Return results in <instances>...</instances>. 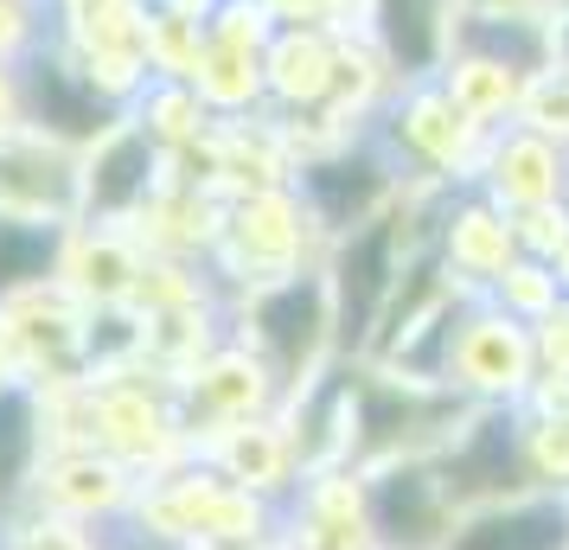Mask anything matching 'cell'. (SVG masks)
Listing matches in <instances>:
<instances>
[{"label": "cell", "instance_id": "6da1fadb", "mask_svg": "<svg viewBox=\"0 0 569 550\" xmlns=\"http://www.w3.org/2000/svg\"><path fill=\"white\" fill-rule=\"evenodd\" d=\"M455 366H461V378H473V384H518L525 346H518V333H506L499 320H480V327H467Z\"/></svg>", "mask_w": 569, "mask_h": 550}]
</instances>
